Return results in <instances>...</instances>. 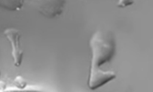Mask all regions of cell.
Segmentation results:
<instances>
[{
  "mask_svg": "<svg viewBox=\"0 0 153 92\" xmlns=\"http://www.w3.org/2000/svg\"><path fill=\"white\" fill-rule=\"evenodd\" d=\"M91 59L88 85L94 90L105 84L115 78L112 71H104L100 69L105 63L113 57L115 50V43L113 35L110 32L97 31L90 40Z\"/></svg>",
  "mask_w": 153,
  "mask_h": 92,
  "instance_id": "1",
  "label": "cell"
},
{
  "mask_svg": "<svg viewBox=\"0 0 153 92\" xmlns=\"http://www.w3.org/2000/svg\"><path fill=\"white\" fill-rule=\"evenodd\" d=\"M4 34L8 39L11 45V54L14 64L16 66H19L22 63L23 54V50L20 49V31L14 28H8L4 31Z\"/></svg>",
  "mask_w": 153,
  "mask_h": 92,
  "instance_id": "2",
  "label": "cell"
},
{
  "mask_svg": "<svg viewBox=\"0 0 153 92\" xmlns=\"http://www.w3.org/2000/svg\"><path fill=\"white\" fill-rule=\"evenodd\" d=\"M63 2V1H56L55 4H46L41 7V12L47 17H54L61 13Z\"/></svg>",
  "mask_w": 153,
  "mask_h": 92,
  "instance_id": "3",
  "label": "cell"
},
{
  "mask_svg": "<svg viewBox=\"0 0 153 92\" xmlns=\"http://www.w3.org/2000/svg\"><path fill=\"white\" fill-rule=\"evenodd\" d=\"M14 83L19 88H23L26 85V82L20 75H18L17 77H16L14 80Z\"/></svg>",
  "mask_w": 153,
  "mask_h": 92,
  "instance_id": "4",
  "label": "cell"
},
{
  "mask_svg": "<svg viewBox=\"0 0 153 92\" xmlns=\"http://www.w3.org/2000/svg\"><path fill=\"white\" fill-rule=\"evenodd\" d=\"M133 3V1H120L118 4V6L120 7H124L127 5H130Z\"/></svg>",
  "mask_w": 153,
  "mask_h": 92,
  "instance_id": "5",
  "label": "cell"
},
{
  "mask_svg": "<svg viewBox=\"0 0 153 92\" xmlns=\"http://www.w3.org/2000/svg\"><path fill=\"white\" fill-rule=\"evenodd\" d=\"M5 87H6L5 83L2 81H0V90H4Z\"/></svg>",
  "mask_w": 153,
  "mask_h": 92,
  "instance_id": "6",
  "label": "cell"
},
{
  "mask_svg": "<svg viewBox=\"0 0 153 92\" xmlns=\"http://www.w3.org/2000/svg\"><path fill=\"white\" fill-rule=\"evenodd\" d=\"M0 75H1V68H0Z\"/></svg>",
  "mask_w": 153,
  "mask_h": 92,
  "instance_id": "7",
  "label": "cell"
}]
</instances>
